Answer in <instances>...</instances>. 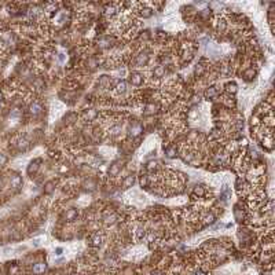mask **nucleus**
<instances>
[{"mask_svg": "<svg viewBox=\"0 0 275 275\" xmlns=\"http://www.w3.org/2000/svg\"><path fill=\"white\" fill-rule=\"evenodd\" d=\"M46 263H37V264L33 265V272L35 274H41V272H44V270H46Z\"/></svg>", "mask_w": 275, "mask_h": 275, "instance_id": "1", "label": "nucleus"}, {"mask_svg": "<svg viewBox=\"0 0 275 275\" xmlns=\"http://www.w3.org/2000/svg\"><path fill=\"white\" fill-rule=\"evenodd\" d=\"M40 110H41V106L39 103H32L30 105V113L32 114H39Z\"/></svg>", "mask_w": 275, "mask_h": 275, "instance_id": "2", "label": "nucleus"}, {"mask_svg": "<svg viewBox=\"0 0 275 275\" xmlns=\"http://www.w3.org/2000/svg\"><path fill=\"white\" fill-rule=\"evenodd\" d=\"M11 183H13L14 187H19V184H21V178L15 175L14 178H11Z\"/></svg>", "mask_w": 275, "mask_h": 275, "instance_id": "3", "label": "nucleus"}, {"mask_svg": "<svg viewBox=\"0 0 275 275\" xmlns=\"http://www.w3.org/2000/svg\"><path fill=\"white\" fill-rule=\"evenodd\" d=\"M100 242H102V237L99 235H95L92 238V245H95V246H98V245H100Z\"/></svg>", "mask_w": 275, "mask_h": 275, "instance_id": "4", "label": "nucleus"}, {"mask_svg": "<svg viewBox=\"0 0 275 275\" xmlns=\"http://www.w3.org/2000/svg\"><path fill=\"white\" fill-rule=\"evenodd\" d=\"M6 162H7V157H6L4 154L0 153V165H4Z\"/></svg>", "mask_w": 275, "mask_h": 275, "instance_id": "5", "label": "nucleus"}, {"mask_svg": "<svg viewBox=\"0 0 275 275\" xmlns=\"http://www.w3.org/2000/svg\"><path fill=\"white\" fill-rule=\"evenodd\" d=\"M117 88H118V92H124V91H125V83H124V81L120 83Z\"/></svg>", "mask_w": 275, "mask_h": 275, "instance_id": "6", "label": "nucleus"}, {"mask_svg": "<svg viewBox=\"0 0 275 275\" xmlns=\"http://www.w3.org/2000/svg\"><path fill=\"white\" fill-rule=\"evenodd\" d=\"M133 183V176H129L127 180H125V187H128L129 184H132Z\"/></svg>", "mask_w": 275, "mask_h": 275, "instance_id": "7", "label": "nucleus"}, {"mask_svg": "<svg viewBox=\"0 0 275 275\" xmlns=\"http://www.w3.org/2000/svg\"><path fill=\"white\" fill-rule=\"evenodd\" d=\"M194 275H206V274H205V272H195Z\"/></svg>", "mask_w": 275, "mask_h": 275, "instance_id": "8", "label": "nucleus"}]
</instances>
